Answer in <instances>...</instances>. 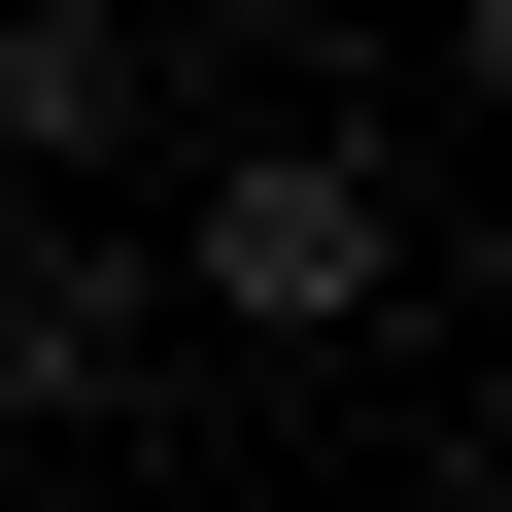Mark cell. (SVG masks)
Returning a JSON list of instances; mask_svg holds the SVG:
<instances>
[{
  "instance_id": "obj_1",
  "label": "cell",
  "mask_w": 512,
  "mask_h": 512,
  "mask_svg": "<svg viewBox=\"0 0 512 512\" xmlns=\"http://www.w3.org/2000/svg\"><path fill=\"white\" fill-rule=\"evenodd\" d=\"M137 308H205V342H376V308H410V171H376L342 103H239L205 205L137 239Z\"/></svg>"
},
{
  "instance_id": "obj_2",
  "label": "cell",
  "mask_w": 512,
  "mask_h": 512,
  "mask_svg": "<svg viewBox=\"0 0 512 512\" xmlns=\"http://www.w3.org/2000/svg\"><path fill=\"white\" fill-rule=\"evenodd\" d=\"M137 342H171V308H137V239L0 205V410H35V444H103V410H137Z\"/></svg>"
},
{
  "instance_id": "obj_3",
  "label": "cell",
  "mask_w": 512,
  "mask_h": 512,
  "mask_svg": "<svg viewBox=\"0 0 512 512\" xmlns=\"http://www.w3.org/2000/svg\"><path fill=\"white\" fill-rule=\"evenodd\" d=\"M171 137V69L103 35V0H0V205H69V171H137Z\"/></svg>"
}]
</instances>
